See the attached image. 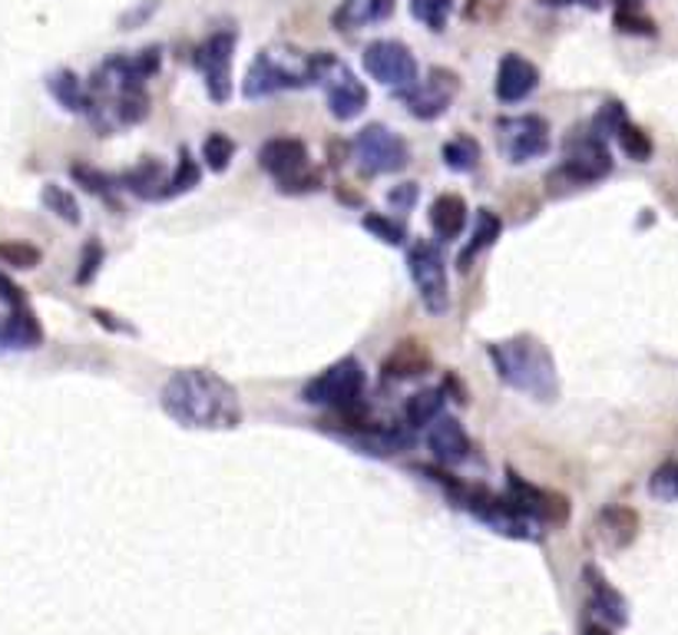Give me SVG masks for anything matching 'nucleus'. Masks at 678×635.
<instances>
[{
	"instance_id": "obj_15",
	"label": "nucleus",
	"mask_w": 678,
	"mask_h": 635,
	"mask_svg": "<svg viewBox=\"0 0 678 635\" xmlns=\"http://www.w3.org/2000/svg\"><path fill=\"white\" fill-rule=\"evenodd\" d=\"M259 166L278 183H292L295 176H302L305 169H311L308 163V146L295 136H275L259 150Z\"/></svg>"
},
{
	"instance_id": "obj_6",
	"label": "nucleus",
	"mask_w": 678,
	"mask_h": 635,
	"mask_svg": "<svg viewBox=\"0 0 678 635\" xmlns=\"http://www.w3.org/2000/svg\"><path fill=\"white\" fill-rule=\"evenodd\" d=\"M302 401L315 404V407L338 410V414L364 407V368H361V361L348 354V358L328 364L321 374H315L302 387Z\"/></svg>"
},
{
	"instance_id": "obj_48",
	"label": "nucleus",
	"mask_w": 678,
	"mask_h": 635,
	"mask_svg": "<svg viewBox=\"0 0 678 635\" xmlns=\"http://www.w3.org/2000/svg\"><path fill=\"white\" fill-rule=\"evenodd\" d=\"M619 8H628V11H638L642 0H619Z\"/></svg>"
},
{
	"instance_id": "obj_20",
	"label": "nucleus",
	"mask_w": 678,
	"mask_h": 635,
	"mask_svg": "<svg viewBox=\"0 0 678 635\" xmlns=\"http://www.w3.org/2000/svg\"><path fill=\"white\" fill-rule=\"evenodd\" d=\"M397 0H341V8L331 14L335 31H361L384 24L394 14Z\"/></svg>"
},
{
	"instance_id": "obj_29",
	"label": "nucleus",
	"mask_w": 678,
	"mask_h": 635,
	"mask_svg": "<svg viewBox=\"0 0 678 635\" xmlns=\"http://www.w3.org/2000/svg\"><path fill=\"white\" fill-rule=\"evenodd\" d=\"M41 199H44V206L57 216V219H64V222H70V226H80V202H77V196L70 193V189H64V186H57V183H47L44 186V193H41Z\"/></svg>"
},
{
	"instance_id": "obj_17",
	"label": "nucleus",
	"mask_w": 678,
	"mask_h": 635,
	"mask_svg": "<svg viewBox=\"0 0 678 635\" xmlns=\"http://www.w3.org/2000/svg\"><path fill=\"white\" fill-rule=\"evenodd\" d=\"M539 87V70L533 61L520 57V54H506L500 61V70H496V100L500 103H520L526 97H533Z\"/></svg>"
},
{
	"instance_id": "obj_18",
	"label": "nucleus",
	"mask_w": 678,
	"mask_h": 635,
	"mask_svg": "<svg viewBox=\"0 0 678 635\" xmlns=\"http://www.w3.org/2000/svg\"><path fill=\"white\" fill-rule=\"evenodd\" d=\"M595 539L602 549H625L635 536H638V513L632 506H605L599 516H595Z\"/></svg>"
},
{
	"instance_id": "obj_11",
	"label": "nucleus",
	"mask_w": 678,
	"mask_h": 635,
	"mask_svg": "<svg viewBox=\"0 0 678 635\" xmlns=\"http://www.w3.org/2000/svg\"><path fill=\"white\" fill-rule=\"evenodd\" d=\"M361 61H364V70L371 74V80H378L381 87L394 90L397 97L407 94L420 80L414 54L401 41H374V44L364 47Z\"/></svg>"
},
{
	"instance_id": "obj_37",
	"label": "nucleus",
	"mask_w": 678,
	"mask_h": 635,
	"mask_svg": "<svg viewBox=\"0 0 678 635\" xmlns=\"http://www.w3.org/2000/svg\"><path fill=\"white\" fill-rule=\"evenodd\" d=\"M70 176L84 186V189H90L94 196H103L107 202H113V179L107 176V173H100V169H94V166H87V163H74L70 166ZM117 206V202H113Z\"/></svg>"
},
{
	"instance_id": "obj_1",
	"label": "nucleus",
	"mask_w": 678,
	"mask_h": 635,
	"mask_svg": "<svg viewBox=\"0 0 678 635\" xmlns=\"http://www.w3.org/2000/svg\"><path fill=\"white\" fill-rule=\"evenodd\" d=\"M163 67V51L146 47L140 54H117L103 61L87 90H90V110L87 117L100 130V136H113L117 130L136 127L150 113V94L146 84Z\"/></svg>"
},
{
	"instance_id": "obj_9",
	"label": "nucleus",
	"mask_w": 678,
	"mask_h": 635,
	"mask_svg": "<svg viewBox=\"0 0 678 635\" xmlns=\"http://www.w3.org/2000/svg\"><path fill=\"white\" fill-rule=\"evenodd\" d=\"M496 146L503 153V160L510 166H523L533 163L539 156L549 153L553 140H549V123L536 113L526 117H503L496 120Z\"/></svg>"
},
{
	"instance_id": "obj_45",
	"label": "nucleus",
	"mask_w": 678,
	"mask_h": 635,
	"mask_svg": "<svg viewBox=\"0 0 678 635\" xmlns=\"http://www.w3.org/2000/svg\"><path fill=\"white\" fill-rule=\"evenodd\" d=\"M94 318H97L100 325H107V328H113V331H133L130 325H117V321H113V315H110V311H100V308L94 311Z\"/></svg>"
},
{
	"instance_id": "obj_13",
	"label": "nucleus",
	"mask_w": 678,
	"mask_h": 635,
	"mask_svg": "<svg viewBox=\"0 0 678 635\" xmlns=\"http://www.w3.org/2000/svg\"><path fill=\"white\" fill-rule=\"evenodd\" d=\"M457 94H460V77L447 67H430L424 80H417L407 94H401V100L414 120L430 123L450 110Z\"/></svg>"
},
{
	"instance_id": "obj_24",
	"label": "nucleus",
	"mask_w": 678,
	"mask_h": 635,
	"mask_svg": "<svg viewBox=\"0 0 678 635\" xmlns=\"http://www.w3.org/2000/svg\"><path fill=\"white\" fill-rule=\"evenodd\" d=\"M503 236V219L493 212V209H477V216H473V232H470V242L460 249V255H457V265H460V272H470V265H473V259L480 255V252H486L496 239Z\"/></svg>"
},
{
	"instance_id": "obj_23",
	"label": "nucleus",
	"mask_w": 678,
	"mask_h": 635,
	"mask_svg": "<svg viewBox=\"0 0 678 635\" xmlns=\"http://www.w3.org/2000/svg\"><path fill=\"white\" fill-rule=\"evenodd\" d=\"M586 579H589V609L599 612L605 625H625L628 622L625 599L595 572V566H586Z\"/></svg>"
},
{
	"instance_id": "obj_28",
	"label": "nucleus",
	"mask_w": 678,
	"mask_h": 635,
	"mask_svg": "<svg viewBox=\"0 0 678 635\" xmlns=\"http://www.w3.org/2000/svg\"><path fill=\"white\" fill-rule=\"evenodd\" d=\"M480 143L473 136H453L440 146V160L450 173H473L480 166Z\"/></svg>"
},
{
	"instance_id": "obj_38",
	"label": "nucleus",
	"mask_w": 678,
	"mask_h": 635,
	"mask_svg": "<svg viewBox=\"0 0 678 635\" xmlns=\"http://www.w3.org/2000/svg\"><path fill=\"white\" fill-rule=\"evenodd\" d=\"M0 262L14 265V269H37L41 265V249L24 245V242H8V245H0Z\"/></svg>"
},
{
	"instance_id": "obj_36",
	"label": "nucleus",
	"mask_w": 678,
	"mask_h": 635,
	"mask_svg": "<svg viewBox=\"0 0 678 635\" xmlns=\"http://www.w3.org/2000/svg\"><path fill=\"white\" fill-rule=\"evenodd\" d=\"M615 140H619V146H622V153L632 160V163H648L652 160V136L642 130V127H635V123H625L619 133H615Z\"/></svg>"
},
{
	"instance_id": "obj_25",
	"label": "nucleus",
	"mask_w": 678,
	"mask_h": 635,
	"mask_svg": "<svg viewBox=\"0 0 678 635\" xmlns=\"http://www.w3.org/2000/svg\"><path fill=\"white\" fill-rule=\"evenodd\" d=\"M47 90L54 94V100L70 110V113H87L90 110V90L87 84L74 74V70H57L47 77Z\"/></svg>"
},
{
	"instance_id": "obj_7",
	"label": "nucleus",
	"mask_w": 678,
	"mask_h": 635,
	"mask_svg": "<svg viewBox=\"0 0 678 635\" xmlns=\"http://www.w3.org/2000/svg\"><path fill=\"white\" fill-rule=\"evenodd\" d=\"M351 156L364 176H394L411 166V146L384 123H368L351 140Z\"/></svg>"
},
{
	"instance_id": "obj_12",
	"label": "nucleus",
	"mask_w": 678,
	"mask_h": 635,
	"mask_svg": "<svg viewBox=\"0 0 678 635\" xmlns=\"http://www.w3.org/2000/svg\"><path fill=\"white\" fill-rule=\"evenodd\" d=\"M302 87H311L305 64L298 70H292L278 54L262 51L252 61V67L242 80V97L245 100H265V97H275V94H285V90H302Z\"/></svg>"
},
{
	"instance_id": "obj_40",
	"label": "nucleus",
	"mask_w": 678,
	"mask_h": 635,
	"mask_svg": "<svg viewBox=\"0 0 678 635\" xmlns=\"http://www.w3.org/2000/svg\"><path fill=\"white\" fill-rule=\"evenodd\" d=\"M615 28H619L622 34H645V37L655 34L652 21L642 18L638 11H628V8H619V11H615Z\"/></svg>"
},
{
	"instance_id": "obj_39",
	"label": "nucleus",
	"mask_w": 678,
	"mask_h": 635,
	"mask_svg": "<svg viewBox=\"0 0 678 635\" xmlns=\"http://www.w3.org/2000/svg\"><path fill=\"white\" fill-rule=\"evenodd\" d=\"M103 259H107L103 245H100V242H87V245H84V255H80V269H77V285H90V282L97 278Z\"/></svg>"
},
{
	"instance_id": "obj_8",
	"label": "nucleus",
	"mask_w": 678,
	"mask_h": 635,
	"mask_svg": "<svg viewBox=\"0 0 678 635\" xmlns=\"http://www.w3.org/2000/svg\"><path fill=\"white\" fill-rule=\"evenodd\" d=\"M407 272L420 295V305L430 315H444L450 308V282H447V262L437 242L420 239L407 249Z\"/></svg>"
},
{
	"instance_id": "obj_3",
	"label": "nucleus",
	"mask_w": 678,
	"mask_h": 635,
	"mask_svg": "<svg viewBox=\"0 0 678 635\" xmlns=\"http://www.w3.org/2000/svg\"><path fill=\"white\" fill-rule=\"evenodd\" d=\"M486 358L506 387L543 404L559 397L556 361L536 335H513L506 341H493L486 344Z\"/></svg>"
},
{
	"instance_id": "obj_35",
	"label": "nucleus",
	"mask_w": 678,
	"mask_h": 635,
	"mask_svg": "<svg viewBox=\"0 0 678 635\" xmlns=\"http://www.w3.org/2000/svg\"><path fill=\"white\" fill-rule=\"evenodd\" d=\"M625 123H628L625 107H622L619 100H605V103L599 107V113L592 117L589 133H592V136H599V140H609V136H615Z\"/></svg>"
},
{
	"instance_id": "obj_44",
	"label": "nucleus",
	"mask_w": 678,
	"mask_h": 635,
	"mask_svg": "<svg viewBox=\"0 0 678 635\" xmlns=\"http://www.w3.org/2000/svg\"><path fill=\"white\" fill-rule=\"evenodd\" d=\"M444 394H447L453 404H467V391H463V384H460L457 374H447V377H444Z\"/></svg>"
},
{
	"instance_id": "obj_46",
	"label": "nucleus",
	"mask_w": 678,
	"mask_h": 635,
	"mask_svg": "<svg viewBox=\"0 0 678 635\" xmlns=\"http://www.w3.org/2000/svg\"><path fill=\"white\" fill-rule=\"evenodd\" d=\"M582 635H612V628H609L605 622H589V625L582 628Z\"/></svg>"
},
{
	"instance_id": "obj_2",
	"label": "nucleus",
	"mask_w": 678,
	"mask_h": 635,
	"mask_svg": "<svg viewBox=\"0 0 678 635\" xmlns=\"http://www.w3.org/2000/svg\"><path fill=\"white\" fill-rule=\"evenodd\" d=\"M160 407L189 430H236L242 424V397L236 384L209 368H179L160 394Z\"/></svg>"
},
{
	"instance_id": "obj_26",
	"label": "nucleus",
	"mask_w": 678,
	"mask_h": 635,
	"mask_svg": "<svg viewBox=\"0 0 678 635\" xmlns=\"http://www.w3.org/2000/svg\"><path fill=\"white\" fill-rule=\"evenodd\" d=\"M444 387H424L417 394L407 397L404 404V420L411 430H420V427H430L440 414H444Z\"/></svg>"
},
{
	"instance_id": "obj_42",
	"label": "nucleus",
	"mask_w": 678,
	"mask_h": 635,
	"mask_svg": "<svg viewBox=\"0 0 678 635\" xmlns=\"http://www.w3.org/2000/svg\"><path fill=\"white\" fill-rule=\"evenodd\" d=\"M387 202L394 206V212H411L417 202V183H401L387 193Z\"/></svg>"
},
{
	"instance_id": "obj_19",
	"label": "nucleus",
	"mask_w": 678,
	"mask_h": 635,
	"mask_svg": "<svg viewBox=\"0 0 678 635\" xmlns=\"http://www.w3.org/2000/svg\"><path fill=\"white\" fill-rule=\"evenodd\" d=\"M430 351L424 348V341H414V338H407V341H401V344H394V351L387 354V361H384V368H381V377H384V384H397V381H411V377H420V374H427L430 371Z\"/></svg>"
},
{
	"instance_id": "obj_32",
	"label": "nucleus",
	"mask_w": 678,
	"mask_h": 635,
	"mask_svg": "<svg viewBox=\"0 0 678 635\" xmlns=\"http://www.w3.org/2000/svg\"><path fill=\"white\" fill-rule=\"evenodd\" d=\"M450 11H453V0H411V14L414 21H420L427 31L440 34L450 21Z\"/></svg>"
},
{
	"instance_id": "obj_16",
	"label": "nucleus",
	"mask_w": 678,
	"mask_h": 635,
	"mask_svg": "<svg viewBox=\"0 0 678 635\" xmlns=\"http://www.w3.org/2000/svg\"><path fill=\"white\" fill-rule=\"evenodd\" d=\"M427 447L437 457L440 467H460L470 460V437L463 430V424L450 414H440L430 427H427Z\"/></svg>"
},
{
	"instance_id": "obj_43",
	"label": "nucleus",
	"mask_w": 678,
	"mask_h": 635,
	"mask_svg": "<svg viewBox=\"0 0 678 635\" xmlns=\"http://www.w3.org/2000/svg\"><path fill=\"white\" fill-rule=\"evenodd\" d=\"M0 302H4V305H11V308H18V305H24V292L4 275V272H0Z\"/></svg>"
},
{
	"instance_id": "obj_14",
	"label": "nucleus",
	"mask_w": 678,
	"mask_h": 635,
	"mask_svg": "<svg viewBox=\"0 0 678 635\" xmlns=\"http://www.w3.org/2000/svg\"><path fill=\"white\" fill-rule=\"evenodd\" d=\"M506 496L516 503V506H523L529 516H536L543 526L546 523H553V526H562L566 519H569V500L562 496V493H553V490H543V486H536V483H529V480H523L516 470H506Z\"/></svg>"
},
{
	"instance_id": "obj_5",
	"label": "nucleus",
	"mask_w": 678,
	"mask_h": 635,
	"mask_svg": "<svg viewBox=\"0 0 678 635\" xmlns=\"http://www.w3.org/2000/svg\"><path fill=\"white\" fill-rule=\"evenodd\" d=\"M305 70H308V80L311 87H321L325 90V100H328V113L341 123L348 120H358L364 110H368V87L348 70L345 61H338L335 54L321 51V54H311L305 61Z\"/></svg>"
},
{
	"instance_id": "obj_34",
	"label": "nucleus",
	"mask_w": 678,
	"mask_h": 635,
	"mask_svg": "<svg viewBox=\"0 0 678 635\" xmlns=\"http://www.w3.org/2000/svg\"><path fill=\"white\" fill-rule=\"evenodd\" d=\"M648 493L658 503H678V460H665L648 477Z\"/></svg>"
},
{
	"instance_id": "obj_47",
	"label": "nucleus",
	"mask_w": 678,
	"mask_h": 635,
	"mask_svg": "<svg viewBox=\"0 0 678 635\" xmlns=\"http://www.w3.org/2000/svg\"><path fill=\"white\" fill-rule=\"evenodd\" d=\"M539 4H546V8H562V4H589V8H595V0H539Z\"/></svg>"
},
{
	"instance_id": "obj_10",
	"label": "nucleus",
	"mask_w": 678,
	"mask_h": 635,
	"mask_svg": "<svg viewBox=\"0 0 678 635\" xmlns=\"http://www.w3.org/2000/svg\"><path fill=\"white\" fill-rule=\"evenodd\" d=\"M239 34L236 31H216L209 34L196 51V70L203 74L206 94L212 103L226 107L232 97V57H236Z\"/></svg>"
},
{
	"instance_id": "obj_22",
	"label": "nucleus",
	"mask_w": 678,
	"mask_h": 635,
	"mask_svg": "<svg viewBox=\"0 0 678 635\" xmlns=\"http://www.w3.org/2000/svg\"><path fill=\"white\" fill-rule=\"evenodd\" d=\"M430 229H434V236L440 239V242H453V239H460L463 236V229H467V219H470V209H467V202H463V196H457V193H444V196H437L434 202H430Z\"/></svg>"
},
{
	"instance_id": "obj_41",
	"label": "nucleus",
	"mask_w": 678,
	"mask_h": 635,
	"mask_svg": "<svg viewBox=\"0 0 678 635\" xmlns=\"http://www.w3.org/2000/svg\"><path fill=\"white\" fill-rule=\"evenodd\" d=\"M318 189H321V169H305L292 183L278 186V193H285V196H308V193H318Z\"/></svg>"
},
{
	"instance_id": "obj_21",
	"label": "nucleus",
	"mask_w": 678,
	"mask_h": 635,
	"mask_svg": "<svg viewBox=\"0 0 678 635\" xmlns=\"http://www.w3.org/2000/svg\"><path fill=\"white\" fill-rule=\"evenodd\" d=\"M166 186H170V173L160 160L146 156L140 160L130 173H123L120 179V189L133 193L136 199L143 202H153V199H166Z\"/></svg>"
},
{
	"instance_id": "obj_33",
	"label": "nucleus",
	"mask_w": 678,
	"mask_h": 635,
	"mask_svg": "<svg viewBox=\"0 0 678 635\" xmlns=\"http://www.w3.org/2000/svg\"><path fill=\"white\" fill-rule=\"evenodd\" d=\"M361 229L371 232L374 239H381L384 245H404V242H407L404 222H394V219L384 216V212H364V216H361Z\"/></svg>"
},
{
	"instance_id": "obj_27",
	"label": "nucleus",
	"mask_w": 678,
	"mask_h": 635,
	"mask_svg": "<svg viewBox=\"0 0 678 635\" xmlns=\"http://www.w3.org/2000/svg\"><path fill=\"white\" fill-rule=\"evenodd\" d=\"M4 341L14 344V348H37V344L44 341L41 321H37V315L28 308V302L18 305V308H11V318H8V325H4Z\"/></svg>"
},
{
	"instance_id": "obj_30",
	"label": "nucleus",
	"mask_w": 678,
	"mask_h": 635,
	"mask_svg": "<svg viewBox=\"0 0 678 635\" xmlns=\"http://www.w3.org/2000/svg\"><path fill=\"white\" fill-rule=\"evenodd\" d=\"M232 156H236V143H232L229 133L216 130V133L206 136V143H203V163H206L209 173H226L229 163H232Z\"/></svg>"
},
{
	"instance_id": "obj_4",
	"label": "nucleus",
	"mask_w": 678,
	"mask_h": 635,
	"mask_svg": "<svg viewBox=\"0 0 678 635\" xmlns=\"http://www.w3.org/2000/svg\"><path fill=\"white\" fill-rule=\"evenodd\" d=\"M612 173V153L605 146V140L592 136V133H579L572 130V136H566V156L562 163L546 176L549 193L562 196L569 189H582V186H595Z\"/></svg>"
},
{
	"instance_id": "obj_31",
	"label": "nucleus",
	"mask_w": 678,
	"mask_h": 635,
	"mask_svg": "<svg viewBox=\"0 0 678 635\" xmlns=\"http://www.w3.org/2000/svg\"><path fill=\"white\" fill-rule=\"evenodd\" d=\"M199 179H203V169H199V163L193 160V153L183 146V150H179L176 173L170 176V186H166V199H176V196H183V193H193V189L199 186Z\"/></svg>"
}]
</instances>
